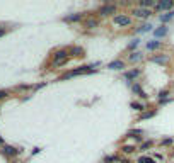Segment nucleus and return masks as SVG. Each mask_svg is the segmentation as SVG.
Returning a JSON list of instances; mask_svg holds the SVG:
<instances>
[{
  "label": "nucleus",
  "instance_id": "1",
  "mask_svg": "<svg viewBox=\"0 0 174 163\" xmlns=\"http://www.w3.org/2000/svg\"><path fill=\"white\" fill-rule=\"evenodd\" d=\"M68 60V51L67 49H58L55 55H53V66H61L65 65Z\"/></svg>",
  "mask_w": 174,
  "mask_h": 163
},
{
  "label": "nucleus",
  "instance_id": "2",
  "mask_svg": "<svg viewBox=\"0 0 174 163\" xmlns=\"http://www.w3.org/2000/svg\"><path fill=\"white\" fill-rule=\"evenodd\" d=\"M92 68H94V66H80V68H77V70H72V72L65 73L61 78L65 80V78H72V77H77V75H84V73H92Z\"/></svg>",
  "mask_w": 174,
  "mask_h": 163
},
{
  "label": "nucleus",
  "instance_id": "3",
  "mask_svg": "<svg viewBox=\"0 0 174 163\" xmlns=\"http://www.w3.org/2000/svg\"><path fill=\"white\" fill-rule=\"evenodd\" d=\"M113 22L116 24V26H121V27H126L131 24V17L130 15H126V14H118V15H114Z\"/></svg>",
  "mask_w": 174,
  "mask_h": 163
},
{
  "label": "nucleus",
  "instance_id": "4",
  "mask_svg": "<svg viewBox=\"0 0 174 163\" xmlns=\"http://www.w3.org/2000/svg\"><path fill=\"white\" fill-rule=\"evenodd\" d=\"M99 15L101 17H106V15H111V14H114L116 12V5L114 4H104L103 7H99Z\"/></svg>",
  "mask_w": 174,
  "mask_h": 163
},
{
  "label": "nucleus",
  "instance_id": "5",
  "mask_svg": "<svg viewBox=\"0 0 174 163\" xmlns=\"http://www.w3.org/2000/svg\"><path fill=\"white\" fill-rule=\"evenodd\" d=\"M131 14H133L137 19H148L150 15H152V10H150V9H142V7H137V9L131 10Z\"/></svg>",
  "mask_w": 174,
  "mask_h": 163
},
{
  "label": "nucleus",
  "instance_id": "6",
  "mask_svg": "<svg viewBox=\"0 0 174 163\" xmlns=\"http://www.w3.org/2000/svg\"><path fill=\"white\" fill-rule=\"evenodd\" d=\"M174 7V2L172 0H165V2H161V4L155 5V10H169Z\"/></svg>",
  "mask_w": 174,
  "mask_h": 163
},
{
  "label": "nucleus",
  "instance_id": "7",
  "mask_svg": "<svg viewBox=\"0 0 174 163\" xmlns=\"http://www.w3.org/2000/svg\"><path fill=\"white\" fill-rule=\"evenodd\" d=\"M82 19H84V14H72V15L63 17V21L65 22H80Z\"/></svg>",
  "mask_w": 174,
  "mask_h": 163
},
{
  "label": "nucleus",
  "instance_id": "8",
  "mask_svg": "<svg viewBox=\"0 0 174 163\" xmlns=\"http://www.w3.org/2000/svg\"><path fill=\"white\" fill-rule=\"evenodd\" d=\"M108 68H111V70H123V68H125V61L114 60V61H111V63L108 65Z\"/></svg>",
  "mask_w": 174,
  "mask_h": 163
},
{
  "label": "nucleus",
  "instance_id": "9",
  "mask_svg": "<svg viewBox=\"0 0 174 163\" xmlns=\"http://www.w3.org/2000/svg\"><path fill=\"white\" fill-rule=\"evenodd\" d=\"M82 53H84V49L80 46H72V48H68V55L70 56H82Z\"/></svg>",
  "mask_w": 174,
  "mask_h": 163
},
{
  "label": "nucleus",
  "instance_id": "10",
  "mask_svg": "<svg viewBox=\"0 0 174 163\" xmlns=\"http://www.w3.org/2000/svg\"><path fill=\"white\" fill-rule=\"evenodd\" d=\"M155 0H140V7L142 9H150V7H155Z\"/></svg>",
  "mask_w": 174,
  "mask_h": 163
},
{
  "label": "nucleus",
  "instance_id": "11",
  "mask_svg": "<svg viewBox=\"0 0 174 163\" xmlns=\"http://www.w3.org/2000/svg\"><path fill=\"white\" fill-rule=\"evenodd\" d=\"M4 153L7 155V156H14V155L19 153V150H16V148H12V146H4Z\"/></svg>",
  "mask_w": 174,
  "mask_h": 163
},
{
  "label": "nucleus",
  "instance_id": "12",
  "mask_svg": "<svg viewBox=\"0 0 174 163\" xmlns=\"http://www.w3.org/2000/svg\"><path fill=\"white\" fill-rule=\"evenodd\" d=\"M161 41H150V43H147V49L148 51H154V49H157V48H161Z\"/></svg>",
  "mask_w": 174,
  "mask_h": 163
},
{
  "label": "nucleus",
  "instance_id": "13",
  "mask_svg": "<svg viewBox=\"0 0 174 163\" xmlns=\"http://www.w3.org/2000/svg\"><path fill=\"white\" fill-rule=\"evenodd\" d=\"M133 92H137V94L142 97V99H147V95H145V92L142 90V87L138 85V83H133Z\"/></svg>",
  "mask_w": 174,
  "mask_h": 163
},
{
  "label": "nucleus",
  "instance_id": "14",
  "mask_svg": "<svg viewBox=\"0 0 174 163\" xmlns=\"http://www.w3.org/2000/svg\"><path fill=\"white\" fill-rule=\"evenodd\" d=\"M140 75V70H131V72L125 73V77L128 78V80H133V78H137Z\"/></svg>",
  "mask_w": 174,
  "mask_h": 163
},
{
  "label": "nucleus",
  "instance_id": "15",
  "mask_svg": "<svg viewBox=\"0 0 174 163\" xmlns=\"http://www.w3.org/2000/svg\"><path fill=\"white\" fill-rule=\"evenodd\" d=\"M128 60H130L131 63H135V61H140V60H142V55H140V53H131Z\"/></svg>",
  "mask_w": 174,
  "mask_h": 163
},
{
  "label": "nucleus",
  "instance_id": "16",
  "mask_svg": "<svg viewBox=\"0 0 174 163\" xmlns=\"http://www.w3.org/2000/svg\"><path fill=\"white\" fill-rule=\"evenodd\" d=\"M152 61L161 63V65H165V63H167V56H155V58H152Z\"/></svg>",
  "mask_w": 174,
  "mask_h": 163
},
{
  "label": "nucleus",
  "instance_id": "17",
  "mask_svg": "<svg viewBox=\"0 0 174 163\" xmlns=\"http://www.w3.org/2000/svg\"><path fill=\"white\" fill-rule=\"evenodd\" d=\"M131 109H135V111L142 112L145 109V105H144V104H140V102H131Z\"/></svg>",
  "mask_w": 174,
  "mask_h": 163
},
{
  "label": "nucleus",
  "instance_id": "18",
  "mask_svg": "<svg viewBox=\"0 0 174 163\" xmlns=\"http://www.w3.org/2000/svg\"><path fill=\"white\" fill-rule=\"evenodd\" d=\"M121 151H123V153H126V155H130V153H135L137 148H135V146H123Z\"/></svg>",
  "mask_w": 174,
  "mask_h": 163
},
{
  "label": "nucleus",
  "instance_id": "19",
  "mask_svg": "<svg viewBox=\"0 0 174 163\" xmlns=\"http://www.w3.org/2000/svg\"><path fill=\"white\" fill-rule=\"evenodd\" d=\"M174 17V12H167L165 15H161V22H169Z\"/></svg>",
  "mask_w": 174,
  "mask_h": 163
},
{
  "label": "nucleus",
  "instance_id": "20",
  "mask_svg": "<svg viewBox=\"0 0 174 163\" xmlns=\"http://www.w3.org/2000/svg\"><path fill=\"white\" fill-rule=\"evenodd\" d=\"M167 34V27H159V29L155 31V36L157 38H161V36H165Z\"/></svg>",
  "mask_w": 174,
  "mask_h": 163
},
{
  "label": "nucleus",
  "instance_id": "21",
  "mask_svg": "<svg viewBox=\"0 0 174 163\" xmlns=\"http://www.w3.org/2000/svg\"><path fill=\"white\" fill-rule=\"evenodd\" d=\"M85 26L89 27V29H92V27H96V26H97V21H96V19H89V21L85 22Z\"/></svg>",
  "mask_w": 174,
  "mask_h": 163
},
{
  "label": "nucleus",
  "instance_id": "22",
  "mask_svg": "<svg viewBox=\"0 0 174 163\" xmlns=\"http://www.w3.org/2000/svg\"><path fill=\"white\" fill-rule=\"evenodd\" d=\"M154 114H155V111H150V112H144V114L140 116V121H142V119H148V117H152Z\"/></svg>",
  "mask_w": 174,
  "mask_h": 163
},
{
  "label": "nucleus",
  "instance_id": "23",
  "mask_svg": "<svg viewBox=\"0 0 174 163\" xmlns=\"http://www.w3.org/2000/svg\"><path fill=\"white\" fill-rule=\"evenodd\" d=\"M152 145H154L152 141H145L144 145L140 146V150H142V151H145V150H148V148H152Z\"/></svg>",
  "mask_w": 174,
  "mask_h": 163
},
{
  "label": "nucleus",
  "instance_id": "24",
  "mask_svg": "<svg viewBox=\"0 0 174 163\" xmlns=\"http://www.w3.org/2000/svg\"><path fill=\"white\" fill-rule=\"evenodd\" d=\"M150 158H152V156H140L138 158V163H150Z\"/></svg>",
  "mask_w": 174,
  "mask_h": 163
},
{
  "label": "nucleus",
  "instance_id": "25",
  "mask_svg": "<svg viewBox=\"0 0 174 163\" xmlns=\"http://www.w3.org/2000/svg\"><path fill=\"white\" fill-rule=\"evenodd\" d=\"M167 95H169V90H162L161 94H159V100L162 102V100H164L165 97H167Z\"/></svg>",
  "mask_w": 174,
  "mask_h": 163
},
{
  "label": "nucleus",
  "instance_id": "26",
  "mask_svg": "<svg viewBox=\"0 0 174 163\" xmlns=\"http://www.w3.org/2000/svg\"><path fill=\"white\" fill-rule=\"evenodd\" d=\"M150 29H152L150 24H144V26L140 27V32H147V31H150Z\"/></svg>",
  "mask_w": 174,
  "mask_h": 163
},
{
  "label": "nucleus",
  "instance_id": "27",
  "mask_svg": "<svg viewBox=\"0 0 174 163\" xmlns=\"http://www.w3.org/2000/svg\"><path fill=\"white\" fill-rule=\"evenodd\" d=\"M137 46H138V39H135V41H133V43L128 46V49H133V48H137Z\"/></svg>",
  "mask_w": 174,
  "mask_h": 163
},
{
  "label": "nucleus",
  "instance_id": "28",
  "mask_svg": "<svg viewBox=\"0 0 174 163\" xmlns=\"http://www.w3.org/2000/svg\"><path fill=\"white\" fill-rule=\"evenodd\" d=\"M7 95H9V94H7V92H5V90H0V99H5Z\"/></svg>",
  "mask_w": 174,
  "mask_h": 163
},
{
  "label": "nucleus",
  "instance_id": "29",
  "mask_svg": "<svg viewBox=\"0 0 174 163\" xmlns=\"http://www.w3.org/2000/svg\"><path fill=\"white\" fill-rule=\"evenodd\" d=\"M171 143H172V139H169V138H167V139H164V141H162V145L167 146V145H171Z\"/></svg>",
  "mask_w": 174,
  "mask_h": 163
},
{
  "label": "nucleus",
  "instance_id": "30",
  "mask_svg": "<svg viewBox=\"0 0 174 163\" xmlns=\"http://www.w3.org/2000/svg\"><path fill=\"white\" fill-rule=\"evenodd\" d=\"M4 34H5V31H2V29H0V38H2Z\"/></svg>",
  "mask_w": 174,
  "mask_h": 163
},
{
  "label": "nucleus",
  "instance_id": "31",
  "mask_svg": "<svg viewBox=\"0 0 174 163\" xmlns=\"http://www.w3.org/2000/svg\"><path fill=\"white\" fill-rule=\"evenodd\" d=\"M2 143H4V139H2V138H0V145H2Z\"/></svg>",
  "mask_w": 174,
  "mask_h": 163
},
{
  "label": "nucleus",
  "instance_id": "32",
  "mask_svg": "<svg viewBox=\"0 0 174 163\" xmlns=\"http://www.w3.org/2000/svg\"><path fill=\"white\" fill-rule=\"evenodd\" d=\"M104 163H108V161H104Z\"/></svg>",
  "mask_w": 174,
  "mask_h": 163
}]
</instances>
